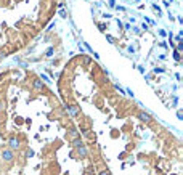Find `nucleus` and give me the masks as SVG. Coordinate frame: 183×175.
<instances>
[{
  "label": "nucleus",
  "mask_w": 183,
  "mask_h": 175,
  "mask_svg": "<svg viewBox=\"0 0 183 175\" xmlns=\"http://www.w3.org/2000/svg\"><path fill=\"white\" fill-rule=\"evenodd\" d=\"M0 159H2L3 162H8V164H11V162L15 161V153L8 148H2V151H0Z\"/></svg>",
  "instance_id": "1"
},
{
  "label": "nucleus",
  "mask_w": 183,
  "mask_h": 175,
  "mask_svg": "<svg viewBox=\"0 0 183 175\" xmlns=\"http://www.w3.org/2000/svg\"><path fill=\"white\" fill-rule=\"evenodd\" d=\"M7 145H8V149H11L15 153V151H18L19 148H21V140H19L18 137H10Z\"/></svg>",
  "instance_id": "2"
},
{
  "label": "nucleus",
  "mask_w": 183,
  "mask_h": 175,
  "mask_svg": "<svg viewBox=\"0 0 183 175\" xmlns=\"http://www.w3.org/2000/svg\"><path fill=\"white\" fill-rule=\"evenodd\" d=\"M66 111H67V114H69L71 117H77L79 114H81V109H79L77 105H67Z\"/></svg>",
  "instance_id": "3"
},
{
  "label": "nucleus",
  "mask_w": 183,
  "mask_h": 175,
  "mask_svg": "<svg viewBox=\"0 0 183 175\" xmlns=\"http://www.w3.org/2000/svg\"><path fill=\"white\" fill-rule=\"evenodd\" d=\"M75 154H77L81 159H85V157H89V148H87L85 145H82V146H79V148H75Z\"/></svg>",
  "instance_id": "4"
},
{
  "label": "nucleus",
  "mask_w": 183,
  "mask_h": 175,
  "mask_svg": "<svg viewBox=\"0 0 183 175\" xmlns=\"http://www.w3.org/2000/svg\"><path fill=\"white\" fill-rule=\"evenodd\" d=\"M138 119H140L141 122H145V124H149V122L153 121L151 114L149 113H145V111H140V113H138Z\"/></svg>",
  "instance_id": "5"
},
{
  "label": "nucleus",
  "mask_w": 183,
  "mask_h": 175,
  "mask_svg": "<svg viewBox=\"0 0 183 175\" xmlns=\"http://www.w3.org/2000/svg\"><path fill=\"white\" fill-rule=\"evenodd\" d=\"M32 89L35 90V92H42V90H43L42 79H34V81H32Z\"/></svg>",
  "instance_id": "6"
},
{
  "label": "nucleus",
  "mask_w": 183,
  "mask_h": 175,
  "mask_svg": "<svg viewBox=\"0 0 183 175\" xmlns=\"http://www.w3.org/2000/svg\"><path fill=\"white\" fill-rule=\"evenodd\" d=\"M83 145V140L81 137H77V138H74V140H71V146L75 149V148H79V146H82Z\"/></svg>",
  "instance_id": "7"
},
{
  "label": "nucleus",
  "mask_w": 183,
  "mask_h": 175,
  "mask_svg": "<svg viewBox=\"0 0 183 175\" xmlns=\"http://www.w3.org/2000/svg\"><path fill=\"white\" fill-rule=\"evenodd\" d=\"M67 135H69V138L71 140H74V138H77V137H81V135H79V132L75 129H69V132H67Z\"/></svg>",
  "instance_id": "8"
},
{
  "label": "nucleus",
  "mask_w": 183,
  "mask_h": 175,
  "mask_svg": "<svg viewBox=\"0 0 183 175\" xmlns=\"http://www.w3.org/2000/svg\"><path fill=\"white\" fill-rule=\"evenodd\" d=\"M82 133H83V137H91V130L90 129H83Z\"/></svg>",
  "instance_id": "9"
},
{
  "label": "nucleus",
  "mask_w": 183,
  "mask_h": 175,
  "mask_svg": "<svg viewBox=\"0 0 183 175\" xmlns=\"http://www.w3.org/2000/svg\"><path fill=\"white\" fill-rule=\"evenodd\" d=\"M5 101H3V100H0V113H3V111H5Z\"/></svg>",
  "instance_id": "10"
},
{
  "label": "nucleus",
  "mask_w": 183,
  "mask_h": 175,
  "mask_svg": "<svg viewBox=\"0 0 183 175\" xmlns=\"http://www.w3.org/2000/svg\"><path fill=\"white\" fill-rule=\"evenodd\" d=\"M173 58L177 59V61H180V59H182V55L178 53V51H173Z\"/></svg>",
  "instance_id": "11"
},
{
  "label": "nucleus",
  "mask_w": 183,
  "mask_h": 175,
  "mask_svg": "<svg viewBox=\"0 0 183 175\" xmlns=\"http://www.w3.org/2000/svg\"><path fill=\"white\" fill-rule=\"evenodd\" d=\"M106 39H108V40H109L111 43H116V39H114L113 35H106Z\"/></svg>",
  "instance_id": "12"
},
{
  "label": "nucleus",
  "mask_w": 183,
  "mask_h": 175,
  "mask_svg": "<svg viewBox=\"0 0 183 175\" xmlns=\"http://www.w3.org/2000/svg\"><path fill=\"white\" fill-rule=\"evenodd\" d=\"M182 50H183V43H178V45H177V50H175V51H178V53H180Z\"/></svg>",
  "instance_id": "13"
},
{
  "label": "nucleus",
  "mask_w": 183,
  "mask_h": 175,
  "mask_svg": "<svg viewBox=\"0 0 183 175\" xmlns=\"http://www.w3.org/2000/svg\"><path fill=\"white\" fill-rule=\"evenodd\" d=\"M51 55H53V48H51V47H50V48L47 50V56H51Z\"/></svg>",
  "instance_id": "14"
},
{
  "label": "nucleus",
  "mask_w": 183,
  "mask_h": 175,
  "mask_svg": "<svg viewBox=\"0 0 183 175\" xmlns=\"http://www.w3.org/2000/svg\"><path fill=\"white\" fill-rule=\"evenodd\" d=\"M100 175H111V174H109V170H101Z\"/></svg>",
  "instance_id": "15"
},
{
  "label": "nucleus",
  "mask_w": 183,
  "mask_h": 175,
  "mask_svg": "<svg viewBox=\"0 0 183 175\" xmlns=\"http://www.w3.org/2000/svg\"><path fill=\"white\" fill-rule=\"evenodd\" d=\"M59 16H63V18H66V11H64V10H61V11H59Z\"/></svg>",
  "instance_id": "16"
},
{
  "label": "nucleus",
  "mask_w": 183,
  "mask_h": 175,
  "mask_svg": "<svg viewBox=\"0 0 183 175\" xmlns=\"http://www.w3.org/2000/svg\"><path fill=\"white\" fill-rule=\"evenodd\" d=\"M31 156H34V151H32V149L27 151V157H31Z\"/></svg>",
  "instance_id": "17"
},
{
  "label": "nucleus",
  "mask_w": 183,
  "mask_h": 175,
  "mask_svg": "<svg viewBox=\"0 0 183 175\" xmlns=\"http://www.w3.org/2000/svg\"><path fill=\"white\" fill-rule=\"evenodd\" d=\"M109 7H116V2H114V0H109Z\"/></svg>",
  "instance_id": "18"
}]
</instances>
